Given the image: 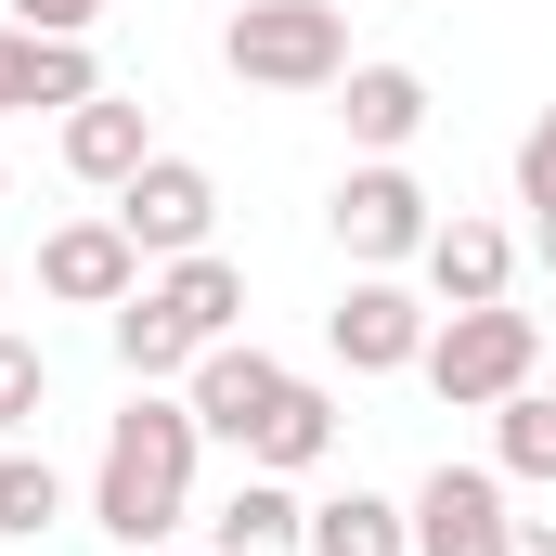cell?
<instances>
[{"label":"cell","instance_id":"6da1fadb","mask_svg":"<svg viewBox=\"0 0 556 556\" xmlns=\"http://www.w3.org/2000/svg\"><path fill=\"white\" fill-rule=\"evenodd\" d=\"M194 453H207L194 402L181 389H130V415H104V453H91V531H117L130 556H155L194 518Z\"/></svg>","mask_w":556,"mask_h":556},{"label":"cell","instance_id":"7a4b0ae2","mask_svg":"<svg viewBox=\"0 0 556 556\" xmlns=\"http://www.w3.org/2000/svg\"><path fill=\"white\" fill-rule=\"evenodd\" d=\"M247 324V273L220 260V247H194V260H155V273L104 311V337H117V363H130V389H168V376H194V350H220Z\"/></svg>","mask_w":556,"mask_h":556},{"label":"cell","instance_id":"3957f363","mask_svg":"<svg viewBox=\"0 0 556 556\" xmlns=\"http://www.w3.org/2000/svg\"><path fill=\"white\" fill-rule=\"evenodd\" d=\"M427 389L453 402V415H492V402H518L531 376H544V311H518V298H479V311H440L427 324Z\"/></svg>","mask_w":556,"mask_h":556},{"label":"cell","instance_id":"277c9868","mask_svg":"<svg viewBox=\"0 0 556 556\" xmlns=\"http://www.w3.org/2000/svg\"><path fill=\"white\" fill-rule=\"evenodd\" d=\"M220 65H233L247 91H337V78H350V13H337V0H233Z\"/></svg>","mask_w":556,"mask_h":556},{"label":"cell","instance_id":"5b68a950","mask_svg":"<svg viewBox=\"0 0 556 556\" xmlns=\"http://www.w3.org/2000/svg\"><path fill=\"white\" fill-rule=\"evenodd\" d=\"M324 233L350 247V273H402V260H427V233H440V194H427L402 155H350V181L324 194Z\"/></svg>","mask_w":556,"mask_h":556},{"label":"cell","instance_id":"8992f818","mask_svg":"<svg viewBox=\"0 0 556 556\" xmlns=\"http://www.w3.org/2000/svg\"><path fill=\"white\" fill-rule=\"evenodd\" d=\"M104 207H117V233L142 247V273H155V260H194V247L220 233V181H207L194 155H168V142L142 155V168L104 194Z\"/></svg>","mask_w":556,"mask_h":556},{"label":"cell","instance_id":"52a82bcc","mask_svg":"<svg viewBox=\"0 0 556 556\" xmlns=\"http://www.w3.org/2000/svg\"><path fill=\"white\" fill-rule=\"evenodd\" d=\"M427 324H440V298H415L402 273H350V298L324 311V350H337L350 376H415Z\"/></svg>","mask_w":556,"mask_h":556},{"label":"cell","instance_id":"ba28073f","mask_svg":"<svg viewBox=\"0 0 556 556\" xmlns=\"http://www.w3.org/2000/svg\"><path fill=\"white\" fill-rule=\"evenodd\" d=\"M505 466H427L415 479V556H505Z\"/></svg>","mask_w":556,"mask_h":556},{"label":"cell","instance_id":"9c48e42d","mask_svg":"<svg viewBox=\"0 0 556 556\" xmlns=\"http://www.w3.org/2000/svg\"><path fill=\"white\" fill-rule=\"evenodd\" d=\"M142 285V247L117 233V207H91V220H52L39 233V298H65V311H117Z\"/></svg>","mask_w":556,"mask_h":556},{"label":"cell","instance_id":"30bf717a","mask_svg":"<svg viewBox=\"0 0 556 556\" xmlns=\"http://www.w3.org/2000/svg\"><path fill=\"white\" fill-rule=\"evenodd\" d=\"M181 402H194V427H207V440H233V453H247V440H260V415L285 402V363L260 350V337H220V350H194Z\"/></svg>","mask_w":556,"mask_h":556},{"label":"cell","instance_id":"8fae6325","mask_svg":"<svg viewBox=\"0 0 556 556\" xmlns=\"http://www.w3.org/2000/svg\"><path fill=\"white\" fill-rule=\"evenodd\" d=\"M415 273H427L440 311H479V298H505V285H518V233H505V220H479V207H453V220L427 233Z\"/></svg>","mask_w":556,"mask_h":556},{"label":"cell","instance_id":"7c38bea8","mask_svg":"<svg viewBox=\"0 0 556 556\" xmlns=\"http://www.w3.org/2000/svg\"><path fill=\"white\" fill-rule=\"evenodd\" d=\"M91 91H104L91 39H39V26H13V13H0V104H13V117H26V104H39V117H65V104H91Z\"/></svg>","mask_w":556,"mask_h":556},{"label":"cell","instance_id":"4fadbf2b","mask_svg":"<svg viewBox=\"0 0 556 556\" xmlns=\"http://www.w3.org/2000/svg\"><path fill=\"white\" fill-rule=\"evenodd\" d=\"M142 155H155V117H142L130 91H91V104H65V181H91V194H117Z\"/></svg>","mask_w":556,"mask_h":556},{"label":"cell","instance_id":"5bb4252c","mask_svg":"<svg viewBox=\"0 0 556 556\" xmlns=\"http://www.w3.org/2000/svg\"><path fill=\"white\" fill-rule=\"evenodd\" d=\"M337 117H350V155H402L427 130V78L415 65H350L337 78Z\"/></svg>","mask_w":556,"mask_h":556},{"label":"cell","instance_id":"9a60e30c","mask_svg":"<svg viewBox=\"0 0 556 556\" xmlns=\"http://www.w3.org/2000/svg\"><path fill=\"white\" fill-rule=\"evenodd\" d=\"M298 531H311L298 479H273V466H247V479H233V505L207 518V556H285Z\"/></svg>","mask_w":556,"mask_h":556},{"label":"cell","instance_id":"2e32d148","mask_svg":"<svg viewBox=\"0 0 556 556\" xmlns=\"http://www.w3.org/2000/svg\"><path fill=\"white\" fill-rule=\"evenodd\" d=\"M298 544H311V556H415V505H389V492H363V479H350V492H324V505H311V531H298Z\"/></svg>","mask_w":556,"mask_h":556},{"label":"cell","instance_id":"e0dca14e","mask_svg":"<svg viewBox=\"0 0 556 556\" xmlns=\"http://www.w3.org/2000/svg\"><path fill=\"white\" fill-rule=\"evenodd\" d=\"M337 453V402L311 389V376H285V402L260 415V440H247V466H273V479H311Z\"/></svg>","mask_w":556,"mask_h":556},{"label":"cell","instance_id":"ac0fdd59","mask_svg":"<svg viewBox=\"0 0 556 556\" xmlns=\"http://www.w3.org/2000/svg\"><path fill=\"white\" fill-rule=\"evenodd\" d=\"M39 531H65V466L0 440V544H39Z\"/></svg>","mask_w":556,"mask_h":556},{"label":"cell","instance_id":"d6986e66","mask_svg":"<svg viewBox=\"0 0 556 556\" xmlns=\"http://www.w3.org/2000/svg\"><path fill=\"white\" fill-rule=\"evenodd\" d=\"M492 466H505V479H531V492L556 479V389H544V376H531L518 402H492Z\"/></svg>","mask_w":556,"mask_h":556},{"label":"cell","instance_id":"ffe728a7","mask_svg":"<svg viewBox=\"0 0 556 556\" xmlns=\"http://www.w3.org/2000/svg\"><path fill=\"white\" fill-rule=\"evenodd\" d=\"M39 402H52V363H39V337H13V324H0V440H26Z\"/></svg>","mask_w":556,"mask_h":556},{"label":"cell","instance_id":"44dd1931","mask_svg":"<svg viewBox=\"0 0 556 556\" xmlns=\"http://www.w3.org/2000/svg\"><path fill=\"white\" fill-rule=\"evenodd\" d=\"M518 207H531V220H556V104L518 130Z\"/></svg>","mask_w":556,"mask_h":556},{"label":"cell","instance_id":"7402d4cb","mask_svg":"<svg viewBox=\"0 0 556 556\" xmlns=\"http://www.w3.org/2000/svg\"><path fill=\"white\" fill-rule=\"evenodd\" d=\"M13 26H39V39H91L104 0H13Z\"/></svg>","mask_w":556,"mask_h":556},{"label":"cell","instance_id":"603a6c76","mask_svg":"<svg viewBox=\"0 0 556 556\" xmlns=\"http://www.w3.org/2000/svg\"><path fill=\"white\" fill-rule=\"evenodd\" d=\"M505 556H556V531H531V518H518V544H505Z\"/></svg>","mask_w":556,"mask_h":556},{"label":"cell","instance_id":"cb8c5ba5","mask_svg":"<svg viewBox=\"0 0 556 556\" xmlns=\"http://www.w3.org/2000/svg\"><path fill=\"white\" fill-rule=\"evenodd\" d=\"M531 247H544V273H556V220H531Z\"/></svg>","mask_w":556,"mask_h":556},{"label":"cell","instance_id":"d4e9b609","mask_svg":"<svg viewBox=\"0 0 556 556\" xmlns=\"http://www.w3.org/2000/svg\"><path fill=\"white\" fill-rule=\"evenodd\" d=\"M544 376H556V324H544Z\"/></svg>","mask_w":556,"mask_h":556},{"label":"cell","instance_id":"484cf974","mask_svg":"<svg viewBox=\"0 0 556 556\" xmlns=\"http://www.w3.org/2000/svg\"><path fill=\"white\" fill-rule=\"evenodd\" d=\"M0 285H13V260H0Z\"/></svg>","mask_w":556,"mask_h":556},{"label":"cell","instance_id":"4316f807","mask_svg":"<svg viewBox=\"0 0 556 556\" xmlns=\"http://www.w3.org/2000/svg\"><path fill=\"white\" fill-rule=\"evenodd\" d=\"M0 117H13V104H0Z\"/></svg>","mask_w":556,"mask_h":556},{"label":"cell","instance_id":"83f0119b","mask_svg":"<svg viewBox=\"0 0 556 556\" xmlns=\"http://www.w3.org/2000/svg\"><path fill=\"white\" fill-rule=\"evenodd\" d=\"M155 556H168V544H155Z\"/></svg>","mask_w":556,"mask_h":556}]
</instances>
